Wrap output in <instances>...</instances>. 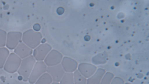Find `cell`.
I'll list each match as a JSON object with an SVG mask.
<instances>
[{"label":"cell","instance_id":"cell-16","mask_svg":"<svg viewBox=\"0 0 149 84\" xmlns=\"http://www.w3.org/2000/svg\"><path fill=\"white\" fill-rule=\"evenodd\" d=\"M74 84H86L87 79L77 70L74 73Z\"/></svg>","mask_w":149,"mask_h":84},{"label":"cell","instance_id":"cell-9","mask_svg":"<svg viewBox=\"0 0 149 84\" xmlns=\"http://www.w3.org/2000/svg\"><path fill=\"white\" fill-rule=\"evenodd\" d=\"M61 64L65 72L73 73L78 68V64L75 60L67 57L63 58Z\"/></svg>","mask_w":149,"mask_h":84},{"label":"cell","instance_id":"cell-7","mask_svg":"<svg viewBox=\"0 0 149 84\" xmlns=\"http://www.w3.org/2000/svg\"><path fill=\"white\" fill-rule=\"evenodd\" d=\"M63 58L62 55L58 51L52 50L47 54L44 60L47 66L58 64L61 62Z\"/></svg>","mask_w":149,"mask_h":84},{"label":"cell","instance_id":"cell-4","mask_svg":"<svg viewBox=\"0 0 149 84\" xmlns=\"http://www.w3.org/2000/svg\"><path fill=\"white\" fill-rule=\"evenodd\" d=\"M47 67L43 61L36 62L29 76V82L32 84L35 83L42 75L47 72Z\"/></svg>","mask_w":149,"mask_h":84},{"label":"cell","instance_id":"cell-3","mask_svg":"<svg viewBox=\"0 0 149 84\" xmlns=\"http://www.w3.org/2000/svg\"><path fill=\"white\" fill-rule=\"evenodd\" d=\"M22 59L14 52L10 54L4 65V69L7 72L13 73L18 70Z\"/></svg>","mask_w":149,"mask_h":84},{"label":"cell","instance_id":"cell-1","mask_svg":"<svg viewBox=\"0 0 149 84\" xmlns=\"http://www.w3.org/2000/svg\"><path fill=\"white\" fill-rule=\"evenodd\" d=\"M42 38V35L40 32L30 29L23 33L22 40L27 46L33 49L40 44Z\"/></svg>","mask_w":149,"mask_h":84},{"label":"cell","instance_id":"cell-19","mask_svg":"<svg viewBox=\"0 0 149 84\" xmlns=\"http://www.w3.org/2000/svg\"><path fill=\"white\" fill-rule=\"evenodd\" d=\"M111 84H125V81L121 78L118 77H114Z\"/></svg>","mask_w":149,"mask_h":84},{"label":"cell","instance_id":"cell-20","mask_svg":"<svg viewBox=\"0 0 149 84\" xmlns=\"http://www.w3.org/2000/svg\"><path fill=\"white\" fill-rule=\"evenodd\" d=\"M33 28L35 31H38L40 29V26L39 24H36L34 26Z\"/></svg>","mask_w":149,"mask_h":84},{"label":"cell","instance_id":"cell-8","mask_svg":"<svg viewBox=\"0 0 149 84\" xmlns=\"http://www.w3.org/2000/svg\"><path fill=\"white\" fill-rule=\"evenodd\" d=\"M47 72L52 77L53 82H59L65 73L61 64L47 66Z\"/></svg>","mask_w":149,"mask_h":84},{"label":"cell","instance_id":"cell-15","mask_svg":"<svg viewBox=\"0 0 149 84\" xmlns=\"http://www.w3.org/2000/svg\"><path fill=\"white\" fill-rule=\"evenodd\" d=\"M59 82L60 84H74L73 73L65 72Z\"/></svg>","mask_w":149,"mask_h":84},{"label":"cell","instance_id":"cell-2","mask_svg":"<svg viewBox=\"0 0 149 84\" xmlns=\"http://www.w3.org/2000/svg\"><path fill=\"white\" fill-rule=\"evenodd\" d=\"M36 62V60L32 55L22 60L17 71L18 74L22 76L24 81L28 80Z\"/></svg>","mask_w":149,"mask_h":84},{"label":"cell","instance_id":"cell-5","mask_svg":"<svg viewBox=\"0 0 149 84\" xmlns=\"http://www.w3.org/2000/svg\"><path fill=\"white\" fill-rule=\"evenodd\" d=\"M22 33L18 31H11L7 34L6 46L10 50L14 49L21 42Z\"/></svg>","mask_w":149,"mask_h":84},{"label":"cell","instance_id":"cell-21","mask_svg":"<svg viewBox=\"0 0 149 84\" xmlns=\"http://www.w3.org/2000/svg\"><path fill=\"white\" fill-rule=\"evenodd\" d=\"M50 84H60L59 82H53Z\"/></svg>","mask_w":149,"mask_h":84},{"label":"cell","instance_id":"cell-12","mask_svg":"<svg viewBox=\"0 0 149 84\" xmlns=\"http://www.w3.org/2000/svg\"><path fill=\"white\" fill-rule=\"evenodd\" d=\"M105 71L103 69H99L91 77L87 80L86 84H100Z\"/></svg>","mask_w":149,"mask_h":84},{"label":"cell","instance_id":"cell-11","mask_svg":"<svg viewBox=\"0 0 149 84\" xmlns=\"http://www.w3.org/2000/svg\"><path fill=\"white\" fill-rule=\"evenodd\" d=\"M14 52L21 59H23L31 55L33 50L23 42H21L14 49Z\"/></svg>","mask_w":149,"mask_h":84},{"label":"cell","instance_id":"cell-14","mask_svg":"<svg viewBox=\"0 0 149 84\" xmlns=\"http://www.w3.org/2000/svg\"><path fill=\"white\" fill-rule=\"evenodd\" d=\"M53 82L52 77L48 73L46 72L37 79L35 84H50Z\"/></svg>","mask_w":149,"mask_h":84},{"label":"cell","instance_id":"cell-17","mask_svg":"<svg viewBox=\"0 0 149 84\" xmlns=\"http://www.w3.org/2000/svg\"><path fill=\"white\" fill-rule=\"evenodd\" d=\"M114 77V75L112 73H106L102 78L100 84H111Z\"/></svg>","mask_w":149,"mask_h":84},{"label":"cell","instance_id":"cell-13","mask_svg":"<svg viewBox=\"0 0 149 84\" xmlns=\"http://www.w3.org/2000/svg\"><path fill=\"white\" fill-rule=\"evenodd\" d=\"M10 54L9 50L6 47H0V69L3 68Z\"/></svg>","mask_w":149,"mask_h":84},{"label":"cell","instance_id":"cell-10","mask_svg":"<svg viewBox=\"0 0 149 84\" xmlns=\"http://www.w3.org/2000/svg\"><path fill=\"white\" fill-rule=\"evenodd\" d=\"M77 69L80 73L86 78L92 76L97 70L95 66L87 63H81L78 66Z\"/></svg>","mask_w":149,"mask_h":84},{"label":"cell","instance_id":"cell-18","mask_svg":"<svg viewBox=\"0 0 149 84\" xmlns=\"http://www.w3.org/2000/svg\"><path fill=\"white\" fill-rule=\"evenodd\" d=\"M7 33L5 30L0 29V47L6 45Z\"/></svg>","mask_w":149,"mask_h":84},{"label":"cell","instance_id":"cell-6","mask_svg":"<svg viewBox=\"0 0 149 84\" xmlns=\"http://www.w3.org/2000/svg\"><path fill=\"white\" fill-rule=\"evenodd\" d=\"M52 49V47L47 43L40 45L35 48L33 56L36 60L43 61Z\"/></svg>","mask_w":149,"mask_h":84},{"label":"cell","instance_id":"cell-22","mask_svg":"<svg viewBox=\"0 0 149 84\" xmlns=\"http://www.w3.org/2000/svg\"><path fill=\"white\" fill-rule=\"evenodd\" d=\"M125 84H130L129 83H125Z\"/></svg>","mask_w":149,"mask_h":84}]
</instances>
